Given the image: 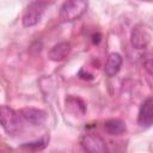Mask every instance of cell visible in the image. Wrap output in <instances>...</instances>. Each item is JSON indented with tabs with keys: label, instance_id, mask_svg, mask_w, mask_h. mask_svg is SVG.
<instances>
[{
	"label": "cell",
	"instance_id": "obj_11",
	"mask_svg": "<svg viewBox=\"0 0 153 153\" xmlns=\"http://www.w3.org/2000/svg\"><path fill=\"white\" fill-rule=\"evenodd\" d=\"M47 143H48V139L43 137V139L36 140V141H32V142H26L25 145L22 146V148L32 149V151H39V149H43L47 146Z\"/></svg>",
	"mask_w": 153,
	"mask_h": 153
},
{
	"label": "cell",
	"instance_id": "obj_3",
	"mask_svg": "<svg viewBox=\"0 0 153 153\" xmlns=\"http://www.w3.org/2000/svg\"><path fill=\"white\" fill-rule=\"evenodd\" d=\"M47 5H48V2L43 1V0H36V1L31 2L23 16V19H22L23 25L25 27H31V26L36 25L41 20Z\"/></svg>",
	"mask_w": 153,
	"mask_h": 153
},
{
	"label": "cell",
	"instance_id": "obj_8",
	"mask_svg": "<svg viewBox=\"0 0 153 153\" xmlns=\"http://www.w3.org/2000/svg\"><path fill=\"white\" fill-rule=\"evenodd\" d=\"M122 63H123V59L122 56L118 54V53H111L108 59H106V62H105V66H104V72L108 76H115L121 67H122Z\"/></svg>",
	"mask_w": 153,
	"mask_h": 153
},
{
	"label": "cell",
	"instance_id": "obj_12",
	"mask_svg": "<svg viewBox=\"0 0 153 153\" xmlns=\"http://www.w3.org/2000/svg\"><path fill=\"white\" fill-rule=\"evenodd\" d=\"M145 68L147 69V72H148V74L151 75L152 74V60H151V57L145 62Z\"/></svg>",
	"mask_w": 153,
	"mask_h": 153
},
{
	"label": "cell",
	"instance_id": "obj_4",
	"mask_svg": "<svg viewBox=\"0 0 153 153\" xmlns=\"http://www.w3.org/2000/svg\"><path fill=\"white\" fill-rule=\"evenodd\" d=\"M152 35H151V30L145 26V25H136L133 30H131V35H130V42L131 45L136 49H145L148 47L149 42H151Z\"/></svg>",
	"mask_w": 153,
	"mask_h": 153
},
{
	"label": "cell",
	"instance_id": "obj_9",
	"mask_svg": "<svg viewBox=\"0 0 153 153\" xmlns=\"http://www.w3.org/2000/svg\"><path fill=\"white\" fill-rule=\"evenodd\" d=\"M69 51H71V44L68 42H60L49 50L48 57L51 61H62L68 56Z\"/></svg>",
	"mask_w": 153,
	"mask_h": 153
},
{
	"label": "cell",
	"instance_id": "obj_7",
	"mask_svg": "<svg viewBox=\"0 0 153 153\" xmlns=\"http://www.w3.org/2000/svg\"><path fill=\"white\" fill-rule=\"evenodd\" d=\"M153 122V100L151 97L146 98L140 106L137 115V123L143 128H149Z\"/></svg>",
	"mask_w": 153,
	"mask_h": 153
},
{
	"label": "cell",
	"instance_id": "obj_6",
	"mask_svg": "<svg viewBox=\"0 0 153 153\" xmlns=\"http://www.w3.org/2000/svg\"><path fill=\"white\" fill-rule=\"evenodd\" d=\"M19 114L23 117V120H25L27 123L32 126H42L47 120V112L37 108H23L19 110Z\"/></svg>",
	"mask_w": 153,
	"mask_h": 153
},
{
	"label": "cell",
	"instance_id": "obj_2",
	"mask_svg": "<svg viewBox=\"0 0 153 153\" xmlns=\"http://www.w3.org/2000/svg\"><path fill=\"white\" fill-rule=\"evenodd\" d=\"M87 10V0H66L60 8V18L63 22L79 19Z\"/></svg>",
	"mask_w": 153,
	"mask_h": 153
},
{
	"label": "cell",
	"instance_id": "obj_5",
	"mask_svg": "<svg viewBox=\"0 0 153 153\" xmlns=\"http://www.w3.org/2000/svg\"><path fill=\"white\" fill-rule=\"evenodd\" d=\"M82 148L91 153H104L108 151L106 142L96 134H85L80 141Z\"/></svg>",
	"mask_w": 153,
	"mask_h": 153
},
{
	"label": "cell",
	"instance_id": "obj_10",
	"mask_svg": "<svg viewBox=\"0 0 153 153\" xmlns=\"http://www.w3.org/2000/svg\"><path fill=\"white\" fill-rule=\"evenodd\" d=\"M104 129L110 135H121L126 131V123L120 118H110L104 123Z\"/></svg>",
	"mask_w": 153,
	"mask_h": 153
},
{
	"label": "cell",
	"instance_id": "obj_1",
	"mask_svg": "<svg viewBox=\"0 0 153 153\" xmlns=\"http://www.w3.org/2000/svg\"><path fill=\"white\" fill-rule=\"evenodd\" d=\"M0 124L7 134L16 135L23 129V117L12 108L2 105L0 106Z\"/></svg>",
	"mask_w": 153,
	"mask_h": 153
}]
</instances>
